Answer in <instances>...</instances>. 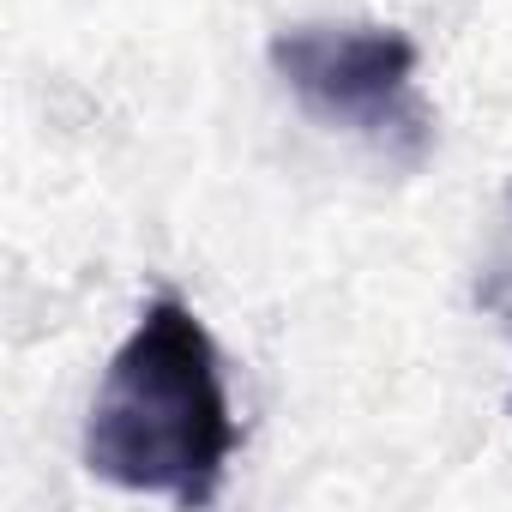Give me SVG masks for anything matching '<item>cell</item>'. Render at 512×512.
Here are the masks:
<instances>
[{
  "label": "cell",
  "instance_id": "cell-2",
  "mask_svg": "<svg viewBox=\"0 0 512 512\" xmlns=\"http://www.w3.org/2000/svg\"><path fill=\"white\" fill-rule=\"evenodd\" d=\"M272 67L290 97L344 133H362L392 163L416 169L434 145V109L416 91V43L392 25H290L272 37Z\"/></svg>",
  "mask_w": 512,
  "mask_h": 512
},
{
  "label": "cell",
  "instance_id": "cell-1",
  "mask_svg": "<svg viewBox=\"0 0 512 512\" xmlns=\"http://www.w3.org/2000/svg\"><path fill=\"white\" fill-rule=\"evenodd\" d=\"M241 446L223 362L181 296L145 302L85 416V470L127 494L211 506Z\"/></svg>",
  "mask_w": 512,
  "mask_h": 512
}]
</instances>
